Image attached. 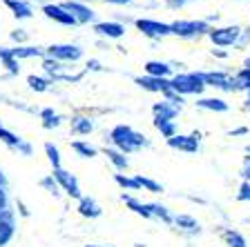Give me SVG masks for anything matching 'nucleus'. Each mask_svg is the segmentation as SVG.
<instances>
[{
	"mask_svg": "<svg viewBox=\"0 0 250 247\" xmlns=\"http://www.w3.org/2000/svg\"><path fill=\"white\" fill-rule=\"evenodd\" d=\"M109 147H114V150L123 152L125 156L127 154H134V152L143 150V147H150V140L147 136H143L141 132L132 129L130 125H116L112 127L109 132Z\"/></svg>",
	"mask_w": 250,
	"mask_h": 247,
	"instance_id": "f257e3e1",
	"label": "nucleus"
},
{
	"mask_svg": "<svg viewBox=\"0 0 250 247\" xmlns=\"http://www.w3.org/2000/svg\"><path fill=\"white\" fill-rule=\"evenodd\" d=\"M9 207V194H7V187H0V209H7Z\"/></svg>",
	"mask_w": 250,
	"mask_h": 247,
	"instance_id": "37998d69",
	"label": "nucleus"
},
{
	"mask_svg": "<svg viewBox=\"0 0 250 247\" xmlns=\"http://www.w3.org/2000/svg\"><path fill=\"white\" fill-rule=\"evenodd\" d=\"M72 150L76 152L78 156H83V158H94V156H99V150H96L94 145L85 143V140H72Z\"/></svg>",
	"mask_w": 250,
	"mask_h": 247,
	"instance_id": "473e14b6",
	"label": "nucleus"
},
{
	"mask_svg": "<svg viewBox=\"0 0 250 247\" xmlns=\"http://www.w3.org/2000/svg\"><path fill=\"white\" fill-rule=\"evenodd\" d=\"M16 152H18L21 156H25V158H29V156L34 154V147H31V143H27V140L22 138V143L16 147Z\"/></svg>",
	"mask_w": 250,
	"mask_h": 247,
	"instance_id": "ea45409f",
	"label": "nucleus"
},
{
	"mask_svg": "<svg viewBox=\"0 0 250 247\" xmlns=\"http://www.w3.org/2000/svg\"><path fill=\"white\" fill-rule=\"evenodd\" d=\"M0 143H5L9 150L16 152V147L22 143V138H21V136H16L14 132H9V129H5L2 125H0Z\"/></svg>",
	"mask_w": 250,
	"mask_h": 247,
	"instance_id": "e433bc0d",
	"label": "nucleus"
},
{
	"mask_svg": "<svg viewBox=\"0 0 250 247\" xmlns=\"http://www.w3.org/2000/svg\"><path fill=\"white\" fill-rule=\"evenodd\" d=\"M241 36V27L230 25V27H212L208 34L210 42L214 47H237V40Z\"/></svg>",
	"mask_w": 250,
	"mask_h": 247,
	"instance_id": "20e7f679",
	"label": "nucleus"
},
{
	"mask_svg": "<svg viewBox=\"0 0 250 247\" xmlns=\"http://www.w3.org/2000/svg\"><path fill=\"white\" fill-rule=\"evenodd\" d=\"M206 87H214L221 92H234V80L228 72H201Z\"/></svg>",
	"mask_w": 250,
	"mask_h": 247,
	"instance_id": "1a4fd4ad",
	"label": "nucleus"
},
{
	"mask_svg": "<svg viewBox=\"0 0 250 247\" xmlns=\"http://www.w3.org/2000/svg\"><path fill=\"white\" fill-rule=\"evenodd\" d=\"M0 187H7V178H5V174L0 171Z\"/></svg>",
	"mask_w": 250,
	"mask_h": 247,
	"instance_id": "603ef678",
	"label": "nucleus"
},
{
	"mask_svg": "<svg viewBox=\"0 0 250 247\" xmlns=\"http://www.w3.org/2000/svg\"><path fill=\"white\" fill-rule=\"evenodd\" d=\"M241 178L244 180H250V156L244 158V167H241Z\"/></svg>",
	"mask_w": 250,
	"mask_h": 247,
	"instance_id": "a18cd8bd",
	"label": "nucleus"
},
{
	"mask_svg": "<svg viewBox=\"0 0 250 247\" xmlns=\"http://www.w3.org/2000/svg\"><path fill=\"white\" fill-rule=\"evenodd\" d=\"M136 183L141 185V190L150 191V194H163L166 191V187L161 185V183H156L154 178H150V176H143V174H134Z\"/></svg>",
	"mask_w": 250,
	"mask_h": 247,
	"instance_id": "cd10ccee",
	"label": "nucleus"
},
{
	"mask_svg": "<svg viewBox=\"0 0 250 247\" xmlns=\"http://www.w3.org/2000/svg\"><path fill=\"white\" fill-rule=\"evenodd\" d=\"M94 34L101 38H107V40H119V38L125 36V27L121 22H96L94 25Z\"/></svg>",
	"mask_w": 250,
	"mask_h": 247,
	"instance_id": "4468645a",
	"label": "nucleus"
},
{
	"mask_svg": "<svg viewBox=\"0 0 250 247\" xmlns=\"http://www.w3.org/2000/svg\"><path fill=\"white\" fill-rule=\"evenodd\" d=\"M14 234H16V214L11 207H7L0 214V247H5L14 238Z\"/></svg>",
	"mask_w": 250,
	"mask_h": 247,
	"instance_id": "9b49d317",
	"label": "nucleus"
},
{
	"mask_svg": "<svg viewBox=\"0 0 250 247\" xmlns=\"http://www.w3.org/2000/svg\"><path fill=\"white\" fill-rule=\"evenodd\" d=\"M105 2H109V5H130L132 0H105Z\"/></svg>",
	"mask_w": 250,
	"mask_h": 247,
	"instance_id": "09e8293b",
	"label": "nucleus"
},
{
	"mask_svg": "<svg viewBox=\"0 0 250 247\" xmlns=\"http://www.w3.org/2000/svg\"><path fill=\"white\" fill-rule=\"evenodd\" d=\"M41 118H42V129H56V127H61V123H62V118L58 116L56 112H54L52 107H45L41 112Z\"/></svg>",
	"mask_w": 250,
	"mask_h": 247,
	"instance_id": "c85d7f7f",
	"label": "nucleus"
},
{
	"mask_svg": "<svg viewBox=\"0 0 250 247\" xmlns=\"http://www.w3.org/2000/svg\"><path fill=\"white\" fill-rule=\"evenodd\" d=\"M121 201L130 207L134 214H139V216H143V218H152V211H150V207H147V203L136 201L134 196H130V194H123L121 196Z\"/></svg>",
	"mask_w": 250,
	"mask_h": 247,
	"instance_id": "393cba45",
	"label": "nucleus"
},
{
	"mask_svg": "<svg viewBox=\"0 0 250 247\" xmlns=\"http://www.w3.org/2000/svg\"><path fill=\"white\" fill-rule=\"evenodd\" d=\"M167 147L177 152H183V154H197L201 150V134L199 132H192V134H177L172 138L166 140Z\"/></svg>",
	"mask_w": 250,
	"mask_h": 247,
	"instance_id": "0eeeda50",
	"label": "nucleus"
},
{
	"mask_svg": "<svg viewBox=\"0 0 250 247\" xmlns=\"http://www.w3.org/2000/svg\"><path fill=\"white\" fill-rule=\"evenodd\" d=\"M42 147H45V154H47L49 165H52V170H58V167H61V152H58V147L52 143V140H47Z\"/></svg>",
	"mask_w": 250,
	"mask_h": 247,
	"instance_id": "c9c22d12",
	"label": "nucleus"
},
{
	"mask_svg": "<svg viewBox=\"0 0 250 247\" xmlns=\"http://www.w3.org/2000/svg\"><path fill=\"white\" fill-rule=\"evenodd\" d=\"M11 40H16L18 45H22V42L27 40V31H25V29H16V31H11Z\"/></svg>",
	"mask_w": 250,
	"mask_h": 247,
	"instance_id": "79ce46f5",
	"label": "nucleus"
},
{
	"mask_svg": "<svg viewBox=\"0 0 250 247\" xmlns=\"http://www.w3.org/2000/svg\"><path fill=\"white\" fill-rule=\"evenodd\" d=\"M69 123H72V134L76 136H89L94 132V120L89 116H74Z\"/></svg>",
	"mask_w": 250,
	"mask_h": 247,
	"instance_id": "5701e85b",
	"label": "nucleus"
},
{
	"mask_svg": "<svg viewBox=\"0 0 250 247\" xmlns=\"http://www.w3.org/2000/svg\"><path fill=\"white\" fill-rule=\"evenodd\" d=\"M246 134H250L248 127H237V129H230V132H228L230 138H234V136H246Z\"/></svg>",
	"mask_w": 250,
	"mask_h": 247,
	"instance_id": "49530a36",
	"label": "nucleus"
},
{
	"mask_svg": "<svg viewBox=\"0 0 250 247\" xmlns=\"http://www.w3.org/2000/svg\"><path fill=\"white\" fill-rule=\"evenodd\" d=\"M114 180H116V185H119V187H123V190H127V191H139V190H141V185H139V183H136V178H134V176L114 174Z\"/></svg>",
	"mask_w": 250,
	"mask_h": 247,
	"instance_id": "4c0bfd02",
	"label": "nucleus"
},
{
	"mask_svg": "<svg viewBox=\"0 0 250 247\" xmlns=\"http://www.w3.org/2000/svg\"><path fill=\"white\" fill-rule=\"evenodd\" d=\"M179 112L181 109L177 107V105H172L170 100H166V98H161L159 103L152 105V114H154V118H167V120H174L179 116Z\"/></svg>",
	"mask_w": 250,
	"mask_h": 247,
	"instance_id": "a211bd4d",
	"label": "nucleus"
},
{
	"mask_svg": "<svg viewBox=\"0 0 250 247\" xmlns=\"http://www.w3.org/2000/svg\"><path fill=\"white\" fill-rule=\"evenodd\" d=\"M18 209H21V214H22V216H29V209H27V207L25 205H22V203H18Z\"/></svg>",
	"mask_w": 250,
	"mask_h": 247,
	"instance_id": "8fccbe9b",
	"label": "nucleus"
},
{
	"mask_svg": "<svg viewBox=\"0 0 250 247\" xmlns=\"http://www.w3.org/2000/svg\"><path fill=\"white\" fill-rule=\"evenodd\" d=\"M78 214L83 218H99V216H103V207L94 201L92 196H83L78 201Z\"/></svg>",
	"mask_w": 250,
	"mask_h": 247,
	"instance_id": "f3484780",
	"label": "nucleus"
},
{
	"mask_svg": "<svg viewBox=\"0 0 250 247\" xmlns=\"http://www.w3.org/2000/svg\"><path fill=\"white\" fill-rule=\"evenodd\" d=\"M83 54H85L83 47L69 45V42H65V45H49L45 49V56L54 58L58 62H78L83 58Z\"/></svg>",
	"mask_w": 250,
	"mask_h": 247,
	"instance_id": "39448f33",
	"label": "nucleus"
},
{
	"mask_svg": "<svg viewBox=\"0 0 250 247\" xmlns=\"http://www.w3.org/2000/svg\"><path fill=\"white\" fill-rule=\"evenodd\" d=\"M170 87L179 94V96H201L206 89V82L201 78V72H188V74H174L170 78Z\"/></svg>",
	"mask_w": 250,
	"mask_h": 247,
	"instance_id": "f03ea898",
	"label": "nucleus"
},
{
	"mask_svg": "<svg viewBox=\"0 0 250 247\" xmlns=\"http://www.w3.org/2000/svg\"><path fill=\"white\" fill-rule=\"evenodd\" d=\"M146 69V76H154V78H172V65L166 60H147L143 65Z\"/></svg>",
	"mask_w": 250,
	"mask_h": 247,
	"instance_id": "dca6fc26",
	"label": "nucleus"
},
{
	"mask_svg": "<svg viewBox=\"0 0 250 247\" xmlns=\"http://www.w3.org/2000/svg\"><path fill=\"white\" fill-rule=\"evenodd\" d=\"M246 109L250 112V92H248V96H246Z\"/></svg>",
	"mask_w": 250,
	"mask_h": 247,
	"instance_id": "5fc2aeb1",
	"label": "nucleus"
},
{
	"mask_svg": "<svg viewBox=\"0 0 250 247\" xmlns=\"http://www.w3.org/2000/svg\"><path fill=\"white\" fill-rule=\"evenodd\" d=\"M250 45V27L246 31H241V36H239V40H237V49H241L244 52L246 47Z\"/></svg>",
	"mask_w": 250,
	"mask_h": 247,
	"instance_id": "a19ab883",
	"label": "nucleus"
},
{
	"mask_svg": "<svg viewBox=\"0 0 250 247\" xmlns=\"http://www.w3.org/2000/svg\"><path fill=\"white\" fill-rule=\"evenodd\" d=\"M83 247H112V245H83Z\"/></svg>",
	"mask_w": 250,
	"mask_h": 247,
	"instance_id": "6e6d98bb",
	"label": "nucleus"
},
{
	"mask_svg": "<svg viewBox=\"0 0 250 247\" xmlns=\"http://www.w3.org/2000/svg\"><path fill=\"white\" fill-rule=\"evenodd\" d=\"M237 201L250 203V180H244V183H241L239 191H237Z\"/></svg>",
	"mask_w": 250,
	"mask_h": 247,
	"instance_id": "58836bf2",
	"label": "nucleus"
},
{
	"mask_svg": "<svg viewBox=\"0 0 250 247\" xmlns=\"http://www.w3.org/2000/svg\"><path fill=\"white\" fill-rule=\"evenodd\" d=\"M172 225H177V229L190 234V236L201 234V225H199V221L197 218H192L190 214H179V216H174V223H172Z\"/></svg>",
	"mask_w": 250,
	"mask_h": 247,
	"instance_id": "aec40b11",
	"label": "nucleus"
},
{
	"mask_svg": "<svg viewBox=\"0 0 250 247\" xmlns=\"http://www.w3.org/2000/svg\"><path fill=\"white\" fill-rule=\"evenodd\" d=\"M244 150H246V154H248V156H250V145H246Z\"/></svg>",
	"mask_w": 250,
	"mask_h": 247,
	"instance_id": "4d7b16f0",
	"label": "nucleus"
},
{
	"mask_svg": "<svg viewBox=\"0 0 250 247\" xmlns=\"http://www.w3.org/2000/svg\"><path fill=\"white\" fill-rule=\"evenodd\" d=\"M103 154L107 156V160L116 167V171H125L127 167H130V158H127V156H125L123 152L114 150V147H105Z\"/></svg>",
	"mask_w": 250,
	"mask_h": 247,
	"instance_id": "b1692460",
	"label": "nucleus"
},
{
	"mask_svg": "<svg viewBox=\"0 0 250 247\" xmlns=\"http://www.w3.org/2000/svg\"><path fill=\"white\" fill-rule=\"evenodd\" d=\"M212 56H217V58H228V52H224V49H212Z\"/></svg>",
	"mask_w": 250,
	"mask_h": 247,
	"instance_id": "de8ad7c7",
	"label": "nucleus"
},
{
	"mask_svg": "<svg viewBox=\"0 0 250 247\" xmlns=\"http://www.w3.org/2000/svg\"><path fill=\"white\" fill-rule=\"evenodd\" d=\"M27 85H29L31 92L45 94V92H49V85H52V80H49V78H42V76L31 74V76H27Z\"/></svg>",
	"mask_w": 250,
	"mask_h": 247,
	"instance_id": "7c9ffc66",
	"label": "nucleus"
},
{
	"mask_svg": "<svg viewBox=\"0 0 250 247\" xmlns=\"http://www.w3.org/2000/svg\"><path fill=\"white\" fill-rule=\"evenodd\" d=\"M38 185H41L45 191H49V194H52L54 198H58V196H61V191H62V190H61V185L56 183V178H54V174L42 176V178L38 180Z\"/></svg>",
	"mask_w": 250,
	"mask_h": 247,
	"instance_id": "f704fd0d",
	"label": "nucleus"
},
{
	"mask_svg": "<svg viewBox=\"0 0 250 247\" xmlns=\"http://www.w3.org/2000/svg\"><path fill=\"white\" fill-rule=\"evenodd\" d=\"M136 29L143 34V36L152 38V40H161V38H167L172 36V29L167 22H161V20H152V18H139L134 20Z\"/></svg>",
	"mask_w": 250,
	"mask_h": 247,
	"instance_id": "423d86ee",
	"label": "nucleus"
},
{
	"mask_svg": "<svg viewBox=\"0 0 250 247\" xmlns=\"http://www.w3.org/2000/svg\"><path fill=\"white\" fill-rule=\"evenodd\" d=\"M224 241L228 247H248V241L244 238V234L237 229H226L224 232Z\"/></svg>",
	"mask_w": 250,
	"mask_h": 247,
	"instance_id": "72a5a7b5",
	"label": "nucleus"
},
{
	"mask_svg": "<svg viewBox=\"0 0 250 247\" xmlns=\"http://www.w3.org/2000/svg\"><path fill=\"white\" fill-rule=\"evenodd\" d=\"M167 2H170L172 7H183L186 5V0H167Z\"/></svg>",
	"mask_w": 250,
	"mask_h": 247,
	"instance_id": "3c124183",
	"label": "nucleus"
},
{
	"mask_svg": "<svg viewBox=\"0 0 250 247\" xmlns=\"http://www.w3.org/2000/svg\"><path fill=\"white\" fill-rule=\"evenodd\" d=\"M232 80H234V92H246V94L250 92V69L241 67L232 76Z\"/></svg>",
	"mask_w": 250,
	"mask_h": 247,
	"instance_id": "2f4dec72",
	"label": "nucleus"
},
{
	"mask_svg": "<svg viewBox=\"0 0 250 247\" xmlns=\"http://www.w3.org/2000/svg\"><path fill=\"white\" fill-rule=\"evenodd\" d=\"M36 2H41V0H36Z\"/></svg>",
	"mask_w": 250,
	"mask_h": 247,
	"instance_id": "bf43d9fd",
	"label": "nucleus"
},
{
	"mask_svg": "<svg viewBox=\"0 0 250 247\" xmlns=\"http://www.w3.org/2000/svg\"><path fill=\"white\" fill-rule=\"evenodd\" d=\"M134 82L139 85L143 92H150V94H161L170 89V80L167 78H154V76H136Z\"/></svg>",
	"mask_w": 250,
	"mask_h": 247,
	"instance_id": "ddd939ff",
	"label": "nucleus"
},
{
	"mask_svg": "<svg viewBox=\"0 0 250 247\" xmlns=\"http://www.w3.org/2000/svg\"><path fill=\"white\" fill-rule=\"evenodd\" d=\"M134 247H146V245H141V243H136V245Z\"/></svg>",
	"mask_w": 250,
	"mask_h": 247,
	"instance_id": "13d9d810",
	"label": "nucleus"
},
{
	"mask_svg": "<svg viewBox=\"0 0 250 247\" xmlns=\"http://www.w3.org/2000/svg\"><path fill=\"white\" fill-rule=\"evenodd\" d=\"M85 72H103V65L99 60H87L85 65Z\"/></svg>",
	"mask_w": 250,
	"mask_h": 247,
	"instance_id": "c03bdc74",
	"label": "nucleus"
},
{
	"mask_svg": "<svg viewBox=\"0 0 250 247\" xmlns=\"http://www.w3.org/2000/svg\"><path fill=\"white\" fill-rule=\"evenodd\" d=\"M52 174H54V178H56V183L61 185V190L65 191L69 198H76V201L83 198V191H81V185H78V178L72 174V171L58 167V170H54Z\"/></svg>",
	"mask_w": 250,
	"mask_h": 247,
	"instance_id": "6e6552de",
	"label": "nucleus"
},
{
	"mask_svg": "<svg viewBox=\"0 0 250 247\" xmlns=\"http://www.w3.org/2000/svg\"><path fill=\"white\" fill-rule=\"evenodd\" d=\"M11 56L16 60H27V58H45V49L42 47H36V45H18V47H9Z\"/></svg>",
	"mask_w": 250,
	"mask_h": 247,
	"instance_id": "2eb2a0df",
	"label": "nucleus"
},
{
	"mask_svg": "<svg viewBox=\"0 0 250 247\" xmlns=\"http://www.w3.org/2000/svg\"><path fill=\"white\" fill-rule=\"evenodd\" d=\"M197 107L199 109H206V112H214V114H224L230 109V105L226 103L224 98H217V96H210V98H197Z\"/></svg>",
	"mask_w": 250,
	"mask_h": 247,
	"instance_id": "6ab92c4d",
	"label": "nucleus"
},
{
	"mask_svg": "<svg viewBox=\"0 0 250 247\" xmlns=\"http://www.w3.org/2000/svg\"><path fill=\"white\" fill-rule=\"evenodd\" d=\"M152 125H154L156 132H161V136H163L166 140L179 134L177 123H174V120H167V118H154V120H152Z\"/></svg>",
	"mask_w": 250,
	"mask_h": 247,
	"instance_id": "a878e982",
	"label": "nucleus"
},
{
	"mask_svg": "<svg viewBox=\"0 0 250 247\" xmlns=\"http://www.w3.org/2000/svg\"><path fill=\"white\" fill-rule=\"evenodd\" d=\"M62 7L76 18L78 25H89V22L96 20V11L92 7L83 5V2H78V0H67V2H62Z\"/></svg>",
	"mask_w": 250,
	"mask_h": 247,
	"instance_id": "9d476101",
	"label": "nucleus"
},
{
	"mask_svg": "<svg viewBox=\"0 0 250 247\" xmlns=\"http://www.w3.org/2000/svg\"><path fill=\"white\" fill-rule=\"evenodd\" d=\"M147 207H150V211H152V218H161L166 225L174 223V216L170 214V209H167L166 205H161V203H147Z\"/></svg>",
	"mask_w": 250,
	"mask_h": 247,
	"instance_id": "c756f323",
	"label": "nucleus"
},
{
	"mask_svg": "<svg viewBox=\"0 0 250 247\" xmlns=\"http://www.w3.org/2000/svg\"><path fill=\"white\" fill-rule=\"evenodd\" d=\"M42 72L47 74V78H49L52 82H56V80H61V78H62L65 67H62V62H58V60H54V58L45 56V58H42Z\"/></svg>",
	"mask_w": 250,
	"mask_h": 247,
	"instance_id": "4be33fe9",
	"label": "nucleus"
},
{
	"mask_svg": "<svg viewBox=\"0 0 250 247\" xmlns=\"http://www.w3.org/2000/svg\"><path fill=\"white\" fill-rule=\"evenodd\" d=\"M0 214H2V209H0Z\"/></svg>",
	"mask_w": 250,
	"mask_h": 247,
	"instance_id": "052dcab7",
	"label": "nucleus"
},
{
	"mask_svg": "<svg viewBox=\"0 0 250 247\" xmlns=\"http://www.w3.org/2000/svg\"><path fill=\"white\" fill-rule=\"evenodd\" d=\"M172 36L183 38V40H192L199 36H208L210 34V22L208 20H174L170 22Z\"/></svg>",
	"mask_w": 250,
	"mask_h": 247,
	"instance_id": "7ed1b4c3",
	"label": "nucleus"
},
{
	"mask_svg": "<svg viewBox=\"0 0 250 247\" xmlns=\"http://www.w3.org/2000/svg\"><path fill=\"white\" fill-rule=\"evenodd\" d=\"M5 5L11 9V14L18 18V20H25L34 16V7L27 2V0H5Z\"/></svg>",
	"mask_w": 250,
	"mask_h": 247,
	"instance_id": "412c9836",
	"label": "nucleus"
},
{
	"mask_svg": "<svg viewBox=\"0 0 250 247\" xmlns=\"http://www.w3.org/2000/svg\"><path fill=\"white\" fill-rule=\"evenodd\" d=\"M0 62L5 65L7 72H9L11 76H18V74H21V62L11 56L9 47H0Z\"/></svg>",
	"mask_w": 250,
	"mask_h": 247,
	"instance_id": "bb28decb",
	"label": "nucleus"
},
{
	"mask_svg": "<svg viewBox=\"0 0 250 247\" xmlns=\"http://www.w3.org/2000/svg\"><path fill=\"white\" fill-rule=\"evenodd\" d=\"M42 14H45L49 20L58 22V25H65V27H76L78 25L76 18H74L62 5H45L42 7Z\"/></svg>",
	"mask_w": 250,
	"mask_h": 247,
	"instance_id": "f8f14e48",
	"label": "nucleus"
},
{
	"mask_svg": "<svg viewBox=\"0 0 250 247\" xmlns=\"http://www.w3.org/2000/svg\"><path fill=\"white\" fill-rule=\"evenodd\" d=\"M244 69H250V56L244 58Z\"/></svg>",
	"mask_w": 250,
	"mask_h": 247,
	"instance_id": "864d4df0",
	"label": "nucleus"
}]
</instances>
